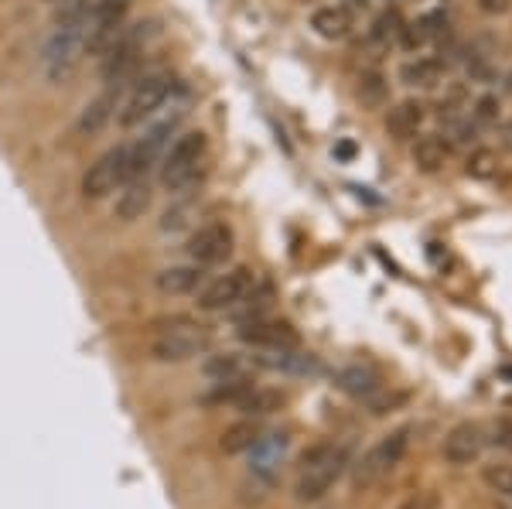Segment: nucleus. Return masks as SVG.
I'll list each match as a JSON object with an SVG mask.
<instances>
[{"label":"nucleus","instance_id":"f257e3e1","mask_svg":"<svg viewBox=\"0 0 512 509\" xmlns=\"http://www.w3.org/2000/svg\"><path fill=\"white\" fill-rule=\"evenodd\" d=\"M205 154H209V137H205L202 130H185V134H178L161 154L158 182L164 192H171V195L192 192V188L202 182Z\"/></svg>","mask_w":512,"mask_h":509},{"label":"nucleus","instance_id":"f03ea898","mask_svg":"<svg viewBox=\"0 0 512 509\" xmlns=\"http://www.w3.org/2000/svg\"><path fill=\"white\" fill-rule=\"evenodd\" d=\"M297 462H301V479L294 486L297 503H318L345 472L349 455H345V448H335V441H318Z\"/></svg>","mask_w":512,"mask_h":509},{"label":"nucleus","instance_id":"7ed1b4c3","mask_svg":"<svg viewBox=\"0 0 512 509\" xmlns=\"http://www.w3.org/2000/svg\"><path fill=\"white\" fill-rule=\"evenodd\" d=\"M178 93V79L171 76V72H147L144 79L134 82V89H130V96L123 100V106L117 110V120L120 127L134 130L140 123H147L151 117H158L164 110V103L171 100V96Z\"/></svg>","mask_w":512,"mask_h":509},{"label":"nucleus","instance_id":"20e7f679","mask_svg":"<svg viewBox=\"0 0 512 509\" xmlns=\"http://www.w3.org/2000/svg\"><path fill=\"white\" fill-rule=\"evenodd\" d=\"M212 335L205 325L192 322V318H175V322L161 325L151 339V356L158 363H188V359L202 356L209 349Z\"/></svg>","mask_w":512,"mask_h":509},{"label":"nucleus","instance_id":"39448f33","mask_svg":"<svg viewBox=\"0 0 512 509\" xmlns=\"http://www.w3.org/2000/svg\"><path fill=\"white\" fill-rule=\"evenodd\" d=\"M82 55H86V28L55 24L52 38L45 41V52H41V69H45V76L59 86V82L72 79V72L79 69Z\"/></svg>","mask_w":512,"mask_h":509},{"label":"nucleus","instance_id":"423d86ee","mask_svg":"<svg viewBox=\"0 0 512 509\" xmlns=\"http://www.w3.org/2000/svg\"><path fill=\"white\" fill-rule=\"evenodd\" d=\"M410 434L414 428H396L393 434H386L379 445H373L362 455V462L355 465V486H373L376 479H383L386 472H393L403 462L410 448Z\"/></svg>","mask_w":512,"mask_h":509},{"label":"nucleus","instance_id":"0eeeda50","mask_svg":"<svg viewBox=\"0 0 512 509\" xmlns=\"http://www.w3.org/2000/svg\"><path fill=\"white\" fill-rule=\"evenodd\" d=\"M256 274L250 267H233L219 274L216 281L198 287V308L202 311H233L246 294L253 291Z\"/></svg>","mask_w":512,"mask_h":509},{"label":"nucleus","instance_id":"6e6552de","mask_svg":"<svg viewBox=\"0 0 512 509\" xmlns=\"http://www.w3.org/2000/svg\"><path fill=\"white\" fill-rule=\"evenodd\" d=\"M123 182H130V158L127 147H113V151L99 154L82 175V195L86 199H103V195L117 192Z\"/></svg>","mask_w":512,"mask_h":509},{"label":"nucleus","instance_id":"1a4fd4ad","mask_svg":"<svg viewBox=\"0 0 512 509\" xmlns=\"http://www.w3.org/2000/svg\"><path fill=\"white\" fill-rule=\"evenodd\" d=\"M185 250H188V257H192V264L205 267V270L226 264L229 253H233V229L226 223H219V219L216 223L198 226L195 233L188 236Z\"/></svg>","mask_w":512,"mask_h":509},{"label":"nucleus","instance_id":"9d476101","mask_svg":"<svg viewBox=\"0 0 512 509\" xmlns=\"http://www.w3.org/2000/svg\"><path fill=\"white\" fill-rule=\"evenodd\" d=\"M236 335L253 346L256 352H277V349H297V332L280 318H250V322H236Z\"/></svg>","mask_w":512,"mask_h":509},{"label":"nucleus","instance_id":"9b49d317","mask_svg":"<svg viewBox=\"0 0 512 509\" xmlns=\"http://www.w3.org/2000/svg\"><path fill=\"white\" fill-rule=\"evenodd\" d=\"M482 451H485V434L478 424H458L441 445L444 462L451 465H472L482 458Z\"/></svg>","mask_w":512,"mask_h":509},{"label":"nucleus","instance_id":"f8f14e48","mask_svg":"<svg viewBox=\"0 0 512 509\" xmlns=\"http://www.w3.org/2000/svg\"><path fill=\"white\" fill-rule=\"evenodd\" d=\"M311 28H315V35L325 38V41H342V38L352 35L355 11L349 4H325L311 14Z\"/></svg>","mask_w":512,"mask_h":509},{"label":"nucleus","instance_id":"ddd939ff","mask_svg":"<svg viewBox=\"0 0 512 509\" xmlns=\"http://www.w3.org/2000/svg\"><path fill=\"white\" fill-rule=\"evenodd\" d=\"M117 192L120 195H117V205H113V216H117L120 223H134V219H140L151 209V185H147V178H130Z\"/></svg>","mask_w":512,"mask_h":509},{"label":"nucleus","instance_id":"4468645a","mask_svg":"<svg viewBox=\"0 0 512 509\" xmlns=\"http://www.w3.org/2000/svg\"><path fill=\"white\" fill-rule=\"evenodd\" d=\"M161 294L168 298H181V294H195L198 287L205 284V267L198 264H178V267H164L158 277H154Z\"/></svg>","mask_w":512,"mask_h":509},{"label":"nucleus","instance_id":"2eb2a0df","mask_svg":"<svg viewBox=\"0 0 512 509\" xmlns=\"http://www.w3.org/2000/svg\"><path fill=\"white\" fill-rule=\"evenodd\" d=\"M253 359L239 356V352H219L205 363V376L216 383H239V380H253Z\"/></svg>","mask_w":512,"mask_h":509},{"label":"nucleus","instance_id":"dca6fc26","mask_svg":"<svg viewBox=\"0 0 512 509\" xmlns=\"http://www.w3.org/2000/svg\"><path fill=\"white\" fill-rule=\"evenodd\" d=\"M120 89H113V86H106V93L103 96H96L93 103L86 106V110H82V117H79V134H99V130L106 127V123H110L113 117H117V110H120Z\"/></svg>","mask_w":512,"mask_h":509},{"label":"nucleus","instance_id":"f3484780","mask_svg":"<svg viewBox=\"0 0 512 509\" xmlns=\"http://www.w3.org/2000/svg\"><path fill=\"white\" fill-rule=\"evenodd\" d=\"M444 28H448V18H444V11H431V14H424V18L403 24L400 41H403V48H407V52H417V48L431 45L434 38H441Z\"/></svg>","mask_w":512,"mask_h":509},{"label":"nucleus","instance_id":"a211bd4d","mask_svg":"<svg viewBox=\"0 0 512 509\" xmlns=\"http://www.w3.org/2000/svg\"><path fill=\"white\" fill-rule=\"evenodd\" d=\"M444 76V65L431 59V55H414V59H407L400 65V82H407V86H417V89H431L437 86Z\"/></svg>","mask_w":512,"mask_h":509},{"label":"nucleus","instance_id":"6ab92c4d","mask_svg":"<svg viewBox=\"0 0 512 509\" xmlns=\"http://www.w3.org/2000/svg\"><path fill=\"white\" fill-rule=\"evenodd\" d=\"M355 100H359L366 110H383L386 100H390V82L379 69H362V76L355 79Z\"/></svg>","mask_w":512,"mask_h":509},{"label":"nucleus","instance_id":"aec40b11","mask_svg":"<svg viewBox=\"0 0 512 509\" xmlns=\"http://www.w3.org/2000/svg\"><path fill=\"white\" fill-rule=\"evenodd\" d=\"M420 123H424V106L407 100V103H396L390 113H386V130H390L393 137H400V141H407V137H417Z\"/></svg>","mask_w":512,"mask_h":509},{"label":"nucleus","instance_id":"412c9836","mask_svg":"<svg viewBox=\"0 0 512 509\" xmlns=\"http://www.w3.org/2000/svg\"><path fill=\"white\" fill-rule=\"evenodd\" d=\"M335 383L345 393H352V397H373V393H379V376L369 366H345L335 376Z\"/></svg>","mask_w":512,"mask_h":509},{"label":"nucleus","instance_id":"4be33fe9","mask_svg":"<svg viewBox=\"0 0 512 509\" xmlns=\"http://www.w3.org/2000/svg\"><path fill=\"white\" fill-rule=\"evenodd\" d=\"M260 424L256 421H239V424H233V428H226L222 431V451L226 455H243V451H250L256 441H260Z\"/></svg>","mask_w":512,"mask_h":509},{"label":"nucleus","instance_id":"5701e85b","mask_svg":"<svg viewBox=\"0 0 512 509\" xmlns=\"http://www.w3.org/2000/svg\"><path fill=\"white\" fill-rule=\"evenodd\" d=\"M448 161V144L441 137H417L414 144V164L420 171H441Z\"/></svg>","mask_w":512,"mask_h":509},{"label":"nucleus","instance_id":"b1692460","mask_svg":"<svg viewBox=\"0 0 512 509\" xmlns=\"http://www.w3.org/2000/svg\"><path fill=\"white\" fill-rule=\"evenodd\" d=\"M280 404H284V393H277V390H263V387H253L243 393V400H239V410L243 414H250V417H260V414H270V410H277Z\"/></svg>","mask_w":512,"mask_h":509},{"label":"nucleus","instance_id":"393cba45","mask_svg":"<svg viewBox=\"0 0 512 509\" xmlns=\"http://www.w3.org/2000/svg\"><path fill=\"white\" fill-rule=\"evenodd\" d=\"M465 171L475 178V182H492V178L499 175V154L489 151V147H475V151L468 154Z\"/></svg>","mask_w":512,"mask_h":509},{"label":"nucleus","instance_id":"a878e982","mask_svg":"<svg viewBox=\"0 0 512 509\" xmlns=\"http://www.w3.org/2000/svg\"><path fill=\"white\" fill-rule=\"evenodd\" d=\"M485 486L499 492L502 499H512V465H485L482 469Z\"/></svg>","mask_w":512,"mask_h":509},{"label":"nucleus","instance_id":"bb28decb","mask_svg":"<svg viewBox=\"0 0 512 509\" xmlns=\"http://www.w3.org/2000/svg\"><path fill=\"white\" fill-rule=\"evenodd\" d=\"M499 117H502V103L495 100V96H482L472 110V120L478 127H492V123H499Z\"/></svg>","mask_w":512,"mask_h":509},{"label":"nucleus","instance_id":"cd10ccee","mask_svg":"<svg viewBox=\"0 0 512 509\" xmlns=\"http://www.w3.org/2000/svg\"><path fill=\"white\" fill-rule=\"evenodd\" d=\"M400 31H403L400 14L386 11V14H379V21H376V28H373V38L376 41H390V38H400Z\"/></svg>","mask_w":512,"mask_h":509},{"label":"nucleus","instance_id":"c85d7f7f","mask_svg":"<svg viewBox=\"0 0 512 509\" xmlns=\"http://www.w3.org/2000/svg\"><path fill=\"white\" fill-rule=\"evenodd\" d=\"M403 509H441V496L437 492H417L414 499H407Z\"/></svg>","mask_w":512,"mask_h":509},{"label":"nucleus","instance_id":"c756f323","mask_svg":"<svg viewBox=\"0 0 512 509\" xmlns=\"http://www.w3.org/2000/svg\"><path fill=\"white\" fill-rule=\"evenodd\" d=\"M478 7H482L485 14H506L512 7V0H478Z\"/></svg>","mask_w":512,"mask_h":509},{"label":"nucleus","instance_id":"7c9ffc66","mask_svg":"<svg viewBox=\"0 0 512 509\" xmlns=\"http://www.w3.org/2000/svg\"><path fill=\"white\" fill-rule=\"evenodd\" d=\"M502 445L512 448V424H506V428H502Z\"/></svg>","mask_w":512,"mask_h":509},{"label":"nucleus","instance_id":"2f4dec72","mask_svg":"<svg viewBox=\"0 0 512 509\" xmlns=\"http://www.w3.org/2000/svg\"><path fill=\"white\" fill-rule=\"evenodd\" d=\"M509 89H512V72H509Z\"/></svg>","mask_w":512,"mask_h":509},{"label":"nucleus","instance_id":"473e14b6","mask_svg":"<svg viewBox=\"0 0 512 509\" xmlns=\"http://www.w3.org/2000/svg\"><path fill=\"white\" fill-rule=\"evenodd\" d=\"M48 4H59V0H48Z\"/></svg>","mask_w":512,"mask_h":509}]
</instances>
